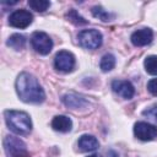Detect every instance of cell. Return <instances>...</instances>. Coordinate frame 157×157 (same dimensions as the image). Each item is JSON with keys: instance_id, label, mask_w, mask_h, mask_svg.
<instances>
[{"instance_id": "cell-1", "label": "cell", "mask_w": 157, "mask_h": 157, "mask_svg": "<svg viewBox=\"0 0 157 157\" xmlns=\"http://www.w3.org/2000/svg\"><path fill=\"white\" fill-rule=\"evenodd\" d=\"M15 87L20 99L26 103H42L45 99L44 90L29 72H21L16 78Z\"/></svg>"}, {"instance_id": "cell-2", "label": "cell", "mask_w": 157, "mask_h": 157, "mask_svg": "<svg viewBox=\"0 0 157 157\" xmlns=\"http://www.w3.org/2000/svg\"><path fill=\"white\" fill-rule=\"evenodd\" d=\"M5 121L7 128L18 135H27L32 130V121L29 115L22 110H5Z\"/></svg>"}, {"instance_id": "cell-3", "label": "cell", "mask_w": 157, "mask_h": 157, "mask_svg": "<svg viewBox=\"0 0 157 157\" xmlns=\"http://www.w3.org/2000/svg\"><path fill=\"white\" fill-rule=\"evenodd\" d=\"M77 40L82 48L94 50L102 45L103 37H102V33L97 29H83L78 33Z\"/></svg>"}, {"instance_id": "cell-4", "label": "cell", "mask_w": 157, "mask_h": 157, "mask_svg": "<svg viewBox=\"0 0 157 157\" xmlns=\"http://www.w3.org/2000/svg\"><path fill=\"white\" fill-rule=\"evenodd\" d=\"M31 44L32 48L40 55H47L52 52L53 48V40L45 32L37 31L31 37Z\"/></svg>"}, {"instance_id": "cell-5", "label": "cell", "mask_w": 157, "mask_h": 157, "mask_svg": "<svg viewBox=\"0 0 157 157\" xmlns=\"http://www.w3.org/2000/svg\"><path fill=\"white\" fill-rule=\"evenodd\" d=\"M76 60L72 53L67 50H60L56 53L54 58V66L58 71L61 72H71L75 67Z\"/></svg>"}, {"instance_id": "cell-6", "label": "cell", "mask_w": 157, "mask_h": 157, "mask_svg": "<svg viewBox=\"0 0 157 157\" xmlns=\"http://www.w3.org/2000/svg\"><path fill=\"white\" fill-rule=\"evenodd\" d=\"M134 134L141 141H151L157 137V126L146 121H137L134 125Z\"/></svg>"}, {"instance_id": "cell-7", "label": "cell", "mask_w": 157, "mask_h": 157, "mask_svg": "<svg viewBox=\"0 0 157 157\" xmlns=\"http://www.w3.org/2000/svg\"><path fill=\"white\" fill-rule=\"evenodd\" d=\"M33 21V16L29 11L20 9L13 11L9 17V25L15 28H26Z\"/></svg>"}, {"instance_id": "cell-8", "label": "cell", "mask_w": 157, "mask_h": 157, "mask_svg": "<svg viewBox=\"0 0 157 157\" xmlns=\"http://www.w3.org/2000/svg\"><path fill=\"white\" fill-rule=\"evenodd\" d=\"M112 90L124 99H131L135 94L134 86L126 80H114L112 82Z\"/></svg>"}, {"instance_id": "cell-9", "label": "cell", "mask_w": 157, "mask_h": 157, "mask_svg": "<svg viewBox=\"0 0 157 157\" xmlns=\"http://www.w3.org/2000/svg\"><path fill=\"white\" fill-rule=\"evenodd\" d=\"M152 39H153V32L151 28H147V27L135 31L130 37V40L135 47L147 45L152 42Z\"/></svg>"}, {"instance_id": "cell-10", "label": "cell", "mask_w": 157, "mask_h": 157, "mask_svg": "<svg viewBox=\"0 0 157 157\" xmlns=\"http://www.w3.org/2000/svg\"><path fill=\"white\" fill-rule=\"evenodd\" d=\"M4 148H5V152H6L7 157H10L11 155H13L16 152L26 150V145L18 137L9 135V136H6L4 139Z\"/></svg>"}, {"instance_id": "cell-11", "label": "cell", "mask_w": 157, "mask_h": 157, "mask_svg": "<svg viewBox=\"0 0 157 157\" xmlns=\"http://www.w3.org/2000/svg\"><path fill=\"white\" fill-rule=\"evenodd\" d=\"M63 103L71 108V109H78V108H83L88 104V102L82 97V96H78L76 93H66L61 98Z\"/></svg>"}, {"instance_id": "cell-12", "label": "cell", "mask_w": 157, "mask_h": 157, "mask_svg": "<svg viewBox=\"0 0 157 157\" xmlns=\"http://www.w3.org/2000/svg\"><path fill=\"white\" fill-rule=\"evenodd\" d=\"M77 146L82 152H92V151H96L99 147V142L93 135L85 134L78 139Z\"/></svg>"}, {"instance_id": "cell-13", "label": "cell", "mask_w": 157, "mask_h": 157, "mask_svg": "<svg viewBox=\"0 0 157 157\" xmlns=\"http://www.w3.org/2000/svg\"><path fill=\"white\" fill-rule=\"evenodd\" d=\"M52 128L59 132H67L72 128V121L66 115H56L52 120Z\"/></svg>"}, {"instance_id": "cell-14", "label": "cell", "mask_w": 157, "mask_h": 157, "mask_svg": "<svg viewBox=\"0 0 157 157\" xmlns=\"http://www.w3.org/2000/svg\"><path fill=\"white\" fill-rule=\"evenodd\" d=\"M6 44H7L10 48L15 49V50H21V49H23V47L26 45V38H25L22 34H20V33H15V34H12V36L7 39Z\"/></svg>"}, {"instance_id": "cell-15", "label": "cell", "mask_w": 157, "mask_h": 157, "mask_svg": "<svg viewBox=\"0 0 157 157\" xmlns=\"http://www.w3.org/2000/svg\"><path fill=\"white\" fill-rule=\"evenodd\" d=\"M115 66V56L110 53L108 54H104L101 59V63H99V67L103 72H108L110 71L112 69H114Z\"/></svg>"}, {"instance_id": "cell-16", "label": "cell", "mask_w": 157, "mask_h": 157, "mask_svg": "<svg viewBox=\"0 0 157 157\" xmlns=\"http://www.w3.org/2000/svg\"><path fill=\"white\" fill-rule=\"evenodd\" d=\"M92 15H93L96 18H98V20H101V21H103V22L112 21V20H113V17H114V15H113V13H110V12L105 11L102 6H93V7H92Z\"/></svg>"}, {"instance_id": "cell-17", "label": "cell", "mask_w": 157, "mask_h": 157, "mask_svg": "<svg viewBox=\"0 0 157 157\" xmlns=\"http://www.w3.org/2000/svg\"><path fill=\"white\" fill-rule=\"evenodd\" d=\"M66 18H67V21L72 22V23L76 25V26H82V25H87V23H88V21L85 20V18H83L76 10H74V9L69 10V12L66 13Z\"/></svg>"}, {"instance_id": "cell-18", "label": "cell", "mask_w": 157, "mask_h": 157, "mask_svg": "<svg viewBox=\"0 0 157 157\" xmlns=\"http://www.w3.org/2000/svg\"><path fill=\"white\" fill-rule=\"evenodd\" d=\"M145 70L150 75H157V55H150L144 61Z\"/></svg>"}, {"instance_id": "cell-19", "label": "cell", "mask_w": 157, "mask_h": 157, "mask_svg": "<svg viewBox=\"0 0 157 157\" xmlns=\"http://www.w3.org/2000/svg\"><path fill=\"white\" fill-rule=\"evenodd\" d=\"M28 5L37 12H44L50 6V2L47 0H28Z\"/></svg>"}, {"instance_id": "cell-20", "label": "cell", "mask_w": 157, "mask_h": 157, "mask_svg": "<svg viewBox=\"0 0 157 157\" xmlns=\"http://www.w3.org/2000/svg\"><path fill=\"white\" fill-rule=\"evenodd\" d=\"M142 114L147 118H151L153 120H157V105H152L142 112Z\"/></svg>"}, {"instance_id": "cell-21", "label": "cell", "mask_w": 157, "mask_h": 157, "mask_svg": "<svg viewBox=\"0 0 157 157\" xmlns=\"http://www.w3.org/2000/svg\"><path fill=\"white\" fill-rule=\"evenodd\" d=\"M147 90L153 96H157V77L156 78H152L147 82Z\"/></svg>"}, {"instance_id": "cell-22", "label": "cell", "mask_w": 157, "mask_h": 157, "mask_svg": "<svg viewBox=\"0 0 157 157\" xmlns=\"http://www.w3.org/2000/svg\"><path fill=\"white\" fill-rule=\"evenodd\" d=\"M10 157H31V156L27 152V150H23V151H20V152H16V153L11 155Z\"/></svg>"}, {"instance_id": "cell-23", "label": "cell", "mask_w": 157, "mask_h": 157, "mask_svg": "<svg viewBox=\"0 0 157 157\" xmlns=\"http://www.w3.org/2000/svg\"><path fill=\"white\" fill-rule=\"evenodd\" d=\"M87 157H102V156H99V155H91V156H87Z\"/></svg>"}]
</instances>
